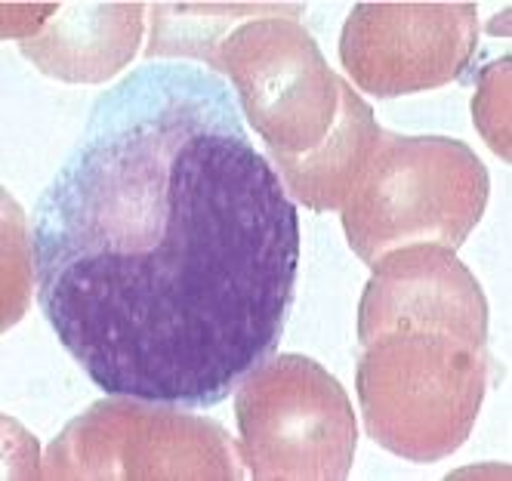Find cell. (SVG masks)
Listing matches in <instances>:
<instances>
[{"instance_id":"cell-10","label":"cell","mask_w":512,"mask_h":481,"mask_svg":"<svg viewBox=\"0 0 512 481\" xmlns=\"http://www.w3.org/2000/svg\"><path fill=\"white\" fill-rule=\"evenodd\" d=\"M472 111L475 127L482 130L488 145L503 161H509V56L482 71Z\"/></svg>"},{"instance_id":"cell-5","label":"cell","mask_w":512,"mask_h":481,"mask_svg":"<svg viewBox=\"0 0 512 481\" xmlns=\"http://www.w3.org/2000/svg\"><path fill=\"white\" fill-rule=\"evenodd\" d=\"M201 62L229 74L241 111L281 167L318 152L340 118L346 81L327 68L312 34L294 19H247Z\"/></svg>"},{"instance_id":"cell-8","label":"cell","mask_w":512,"mask_h":481,"mask_svg":"<svg viewBox=\"0 0 512 481\" xmlns=\"http://www.w3.org/2000/svg\"><path fill=\"white\" fill-rule=\"evenodd\" d=\"M62 19H41L19 41L44 74L62 81H105L121 71L139 44L142 4H62Z\"/></svg>"},{"instance_id":"cell-9","label":"cell","mask_w":512,"mask_h":481,"mask_svg":"<svg viewBox=\"0 0 512 481\" xmlns=\"http://www.w3.org/2000/svg\"><path fill=\"white\" fill-rule=\"evenodd\" d=\"M377 136H380V127L374 121L371 105L346 84L340 118L331 136L324 139V145L309 158L290 167H281L287 189L318 213L343 207L352 182L358 179L364 161L374 152Z\"/></svg>"},{"instance_id":"cell-2","label":"cell","mask_w":512,"mask_h":481,"mask_svg":"<svg viewBox=\"0 0 512 481\" xmlns=\"http://www.w3.org/2000/svg\"><path fill=\"white\" fill-rule=\"evenodd\" d=\"M358 306V401L386 451L435 463L466 441L488 383L482 284L438 244L386 253Z\"/></svg>"},{"instance_id":"cell-7","label":"cell","mask_w":512,"mask_h":481,"mask_svg":"<svg viewBox=\"0 0 512 481\" xmlns=\"http://www.w3.org/2000/svg\"><path fill=\"white\" fill-rule=\"evenodd\" d=\"M475 44L472 4H358L340 59L361 90L401 96L463 78Z\"/></svg>"},{"instance_id":"cell-3","label":"cell","mask_w":512,"mask_h":481,"mask_svg":"<svg viewBox=\"0 0 512 481\" xmlns=\"http://www.w3.org/2000/svg\"><path fill=\"white\" fill-rule=\"evenodd\" d=\"M485 204L488 170L466 142L380 130L340 210L352 250L374 266L420 244L457 250Z\"/></svg>"},{"instance_id":"cell-6","label":"cell","mask_w":512,"mask_h":481,"mask_svg":"<svg viewBox=\"0 0 512 481\" xmlns=\"http://www.w3.org/2000/svg\"><path fill=\"white\" fill-rule=\"evenodd\" d=\"M44 463L47 478H241L219 423L121 395L71 420Z\"/></svg>"},{"instance_id":"cell-1","label":"cell","mask_w":512,"mask_h":481,"mask_svg":"<svg viewBox=\"0 0 512 481\" xmlns=\"http://www.w3.org/2000/svg\"><path fill=\"white\" fill-rule=\"evenodd\" d=\"M241 118L207 65L145 62L34 204L38 306L105 395L207 411L284 337L300 216Z\"/></svg>"},{"instance_id":"cell-4","label":"cell","mask_w":512,"mask_h":481,"mask_svg":"<svg viewBox=\"0 0 512 481\" xmlns=\"http://www.w3.org/2000/svg\"><path fill=\"white\" fill-rule=\"evenodd\" d=\"M241 463L260 481H340L355 457L352 401L306 355H272L235 389Z\"/></svg>"}]
</instances>
